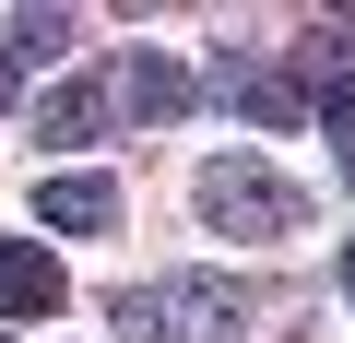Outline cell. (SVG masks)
Masks as SVG:
<instances>
[{"mask_svg":"<svg viewBox=\"0 0 355 343\" xmlns=\"http://www.w3.org/2000/svg\"><path fill=\"white\" fill-rule=\"evenodd\" d=\"M119 331H130V343H237V331H249V284H237V272L130 284V296H119Z\"/></svg>","mask_w":355,"mask_h":343,"instance_id":"1","label":"cell"},{"mask_svg":"<svg viewBox=\"0 0 355 343\" xmlns=\"http://www.w3.org/2000/svg\"><path fill=\"white\" fill-rule=\"evenodd\" d=\"M190 202H202L214 237H284V225H296V190L272 178V166H249V154L202 166V190H190Z\"/></svg>","mask_w":355,"mask_h":343,"instance_id":"2","label":"cell"},{"mask_svg":"<svg viewBox=\"0 0 355 343\" xmlns=\"http://www.w3.org/2000/svg\"><path fill=\"white\" fill-rule=\"evenodd\" d=\"M214 95H225V107H249L261 130H296V118H308V95H296L272 60H249V48H214Z\"/></svg>","mask_w":355,"mask_h":343,"instance_id":"3","label":"cell"},{"mask_svg":"<svg viewBox=\"0 0 355 343\" xmlns=\"http://www.w3.org/2000/svg\"><path fill=\"white\" fill-rule=\"evenodd\" d=\"M60 296H71V272L36 237H0V319H60Z\"/></svg>","mask_w":355,"mask_h":343,"instance_id":"4","label":"cell"},{"mask_svg":"<svg viewBox=\"0 0 355 343\" xmlns=\"http://www.w3.org/2000/svg\"><path fill=\"white\" fill-rule=\"evenodd\" d=\"M36 213L60 237H107L119 225V178H95V166H60V178H36Z\"/></svg>","mask_w":355,"mask_h":343,"instance_id":"5","label":"cell"},{"mask_svg":"<svg viewBox=\"0 0 355 343\" xmlns=\"http://www.w3.org/2000/svg\"><path fill=\"white\" fill-rule=\"evenodd\" d=\"M190 95H202V83L178 71L166 48H130V60H119V95H107V107H130V118H190Z\"/></svg>","mask_w":355,"mask_h":343,"instance_id":"6","label":"cell"},{"mask_svg":"<svg viewBox=\"0 0 355 343\" xmlns=\"http://www.w3.org/2000/svg\"><path fill=\"white\" fill-rule=\"evenodd\" d=\"M95 130H107V83H60L36 107V142H95Z\"/></svg>","mask_w":355,"mask_h":343,"instance_id":"7","label":"cell"},{"mask_svg":"<svg viewBox=\"0 0 355 343\" xmlns=\"http://www.w3.org/2000/svg\"><path fill=\"white\" fill-rule=\"evenodd\" d=\"M308 118L331 130V166L355 178V71H320V95H308Z\"/></svg>","mask_w":355,"mask_h":343,"instance_id":"8","label":"cell"},{"mask_svg":"<svg viewBox=\"0 0 355 343\" xmlns=\"http://www.w3.org/2000/svg\"><path fill=\"white\" fill-rule=\"evenodd\" d=\"M60 48H71V12H48V0L12 12V60H60Z\"/></svg>","mask_w":355,"mask_h":343,"instance_id":"9","label":"cell"},{"mask_svg":"<svg viewBox=\"0 0 355 343\" xmlns=\"http://www.w3.org/2000/svg\"><path fill=\"white\" fill-rule=\"evenodd\" d=\"M0 107H12V48H0Z\"/></svg>","mask_w":355,"mask_h":343,"instance_id":"10","label":"cell"},{"mask_svg":"<svg viewBox=\"0 0 355 343\" xmlns=\"http://www.w3.org/2000/svg\"><path fill=\"white\" fill-rule=\"evenodd\" d=\"M343 296H355V237H343Z\"/></svg>","mask_w":355,"mask_h":343,"instance_id":"11","label":"cell"}]
</instances>
